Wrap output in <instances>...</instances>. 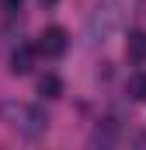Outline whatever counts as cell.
I'll list each match as a JSON object with an SVG mask.
<instances>
[{"mask_svg":"<svg viewBox=\"0 0 146 150\" xmlns=\"http://www.w3.org/2000/svg\"><path fill=\"white\" fill-rule=\"evenodd\" d=\"M11 115H14V126H18L25 136L45 133V115L38 112V108H11Z\"/></svg>","mask_w":146,"mask_h":150,"instance_id":"obj_2","label":"cell"},{"mask_svg":"<svg viewBox=\"0 0 146 150\" xmlns=\"http://www.w3.org/2000/svg\"><path fill=\"white\" fill-rule=\"evenodd\" d=\"M66 45H70V35H66V28H59V25H49V28L38 35V42H35V49L42 52V56H49V59L63 56Z\"/></svg>","mask_w":146,"mask_h":150,"instance_id":"obj_1","label":"cell"},{"mask_svg":"<svg viewBox=\"0 0 146 150\" xmlns=\"http://www.w3.org/2000/svg\"><path fill=\"white\" fill-rule=\"evenodd\" d=\"M0 7H4V11H11V14H14V11H21V0H0Z\"/></svg>","mask_w":146,"mask_h":150,"instance_id":"obj_7","label":"cell"},{"mask_svg":"<svg viewBox=\"0 0 146 150\" xmlns=\"http://www.w3.org/2000/svg\"><path fill=\"white\" fill-rule=\"evenodd\" d=\"M125 56L132 63H146V32H129L125 35Z\"/></svg>","mask_w":146,"mask_h":150,"instance_id":"obj_4","label":"cell"},{"mask_svg":"<svg viewBox=\"0 0 146 150\" xmlns=\"http://www.w3.org/2000/svg\"><path fill=\"white\" fill-rule=\"evenodd\" d=\"M38 94H42V98H59V94H63V80L56 74L38 77Z\"/></svg>","mask_w":146,"mask_h":150,"instance_id":"obj_5","label":"cell"},{"mask_svg":"<svg viewBox=\"0 0 146 150\" xmlns=\"http://www.w3.org/2000/svg\"><path fill=\"white\" fill-rule=\"evenodd\" d=\"M129 94H132L136 101H146V74H136L129 80Z\"/></svg>","mask_w":146,"mask_h":150,"instance_id":"obj_6","label":"cell"},{"mask_svg":"<svg viewBox=\"0 0 146 150\" xmlns=\"http://www.w3.org/2000/svg\"><path fill=\"white\" fill-rule=\"evenodd\" d=\"M35 45H18L14 52H11V74H18V77H25V74H32V67H35Z\"/></svg>","mask_w":146,"mask_h":150,"instance_id":"obj_3","label":"cell"},{"mask_svg":"<svg viewBox=\"0 0 146 150\" xmlns=\"http://www.w3.org/2000/svg\"><path fill=\"white\" fill-rule=\"evenodd\" d=\"M42 4H49V7H52V4H59V0H42Z\"/></svg>","mask_w":146,"mask_h":150,"instance_id":"obj_8","label":"cell"}]
</instances>
